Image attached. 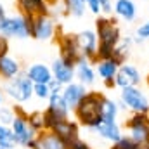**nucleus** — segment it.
Instances as JSON below:
<instances>
[{
    "label": "nucleus",
    "instance_id": "20e7f679",
    "mask_svg": "<svg viewBox=\"0 0 149 149\" xmlns=\"http://www.w3.org/2000/svg\"><path fill=\"white\" fill-rule=\"evenodd\" d=\"M33 21L26 16H5L0 19V35L10 38H24L31 37Z\"/></svg>",
    "mask_w": 149,
    "mask_h": 149
},
{
    "label": "nucleus",
    "instance_id": "f3484780",
    "mask_svg": "<svg viewBox=\"0 0 149 149\" xmlns=\"http://www.w3.org/2000/svg\"><path fill=\"white\" fill-rule=\"evenodd\" d=\"M24 73H26V76H28L33 83H50V81L54 80L52 70H50L47 64H42V63L30 64Z\"/></svg>",
    "mask_w": 149,
    "mask_h": 149
},
{
    "label": "nucleus",
    "instance_id": "cd10ccee",
    "mask_svg": "<svg viewBox=\"0 0 149 149\" xmlns=\"http://www.w3.org/2000/svg\"><path fill=\"white\" fill-rule=\"evenodd\" d=\"M149 40V19L144 21L142 24H139L135 28V33H134V42L135 43H142V42H148Z\"/></svg>",
    "mask_w": 149,
    "mask_h": 149
},
{
    "label": "nucleus",
    "instance_id": "e433bc0d",
    "mask_svg": "<svg viewBox=\"0 0 149 149\" xmlns=\"http://www.w3.org/2000/svg\"><path fill=\"white\" fill-rule=\"evenodd\" d=\"M49 87H50V90H52V92H63V87H64V85H63V83H59L57 80H52V81L49 83Z\"/></svg>",
    "mask_w": 149,
    "mask_h": 149
},
{
    "label": "nucleus",
    "instance_id": "f8f14e48",
    "mask_svg": "<svg viewBox=\"0 0 149 149\" xmlns=\"http://www.w3.org/2000/svg\"><path fill=\"white\" fill-rule=\"evenodd\" d=\"M33 21V30H31V37H35L37 40L42 42H47L54 37V31H56V26H54V19L49 17V14H43V16H38Z\"/></svg>",
    "mask_w": 149,
    "mask_h": 149
},
{
    "label": "nucleus",
    "instance_id": "4c0bfd02",
    "mask_svg": "<svg viewBox=\"0 0 149 149\" xmlns=\"http://www.w3.org/2000/svg\"><path fill=\"white\" fill-rule=\"evenodd\" d=\"M2 17H5V9H3V5L0 3V19H2Z\"/></svg>",
    "mask_w": 149,
    "mask_h": 149
},
{
    "label": "nucleus",
    "instance_id": "412c9836",
    "mask_svg": "<svg viewBox=\"0 0 149 149\" xmlns=\"http://www.w3.org/2000/svg\"><path fill=\"white\" fill-rule=\"evenodd\" d=\"M47 109L52 111L54 114H57L59 118H64V120L70 118V111H71L70 106L66 104V101H64V97H63L61 92H52V94H50Z\"/></svg>",
    "mask_w": 149,
    "mask_h": 149
},
{
    "label": "nucleus",
    "instance_id": "a211bd4d",
    "mask_svg": "<svg viewBox=\"0 0 149 149\" xmlns=\"http://www.w3.org/2000/svg\"><path fill=\"white\" fill-rule=\"evenodd\" d=\"M19 7L23 10V16H26L30 19L49 14V5L45 0H19Z\"/></svg>",
    "mask_w": 149,
    "mask_h": 149
},
{
    "label": "nucleus",
    "instance_id": "b1692460",
    "mask_svg": "<svg viewBox=\"0 0 149 149\" xmlns=\"http://www.w3.org/2000/svg\"><path fill=\"white\" fill-rule=\"evenodd\" d=\"M16 141H14V134L12 128L9 125H2L0 123V148L3 149H16Z\"/></svg>",
    "mask_w": 149,
    "mask_h": 149
},
{
    "label": "nucleus",
    "instance_id": "f257e3e1",
    "mask_svg": "<svg viewBox=\"0 0 149 149\" xmlns=\"http://www.w3.org/2000/svg\"><path fill=\"white\" fill-rule=\"evenodd\" d=\"M102 101H104V95L101 92H87V95L73 109L74 116L81 127L94 128L99 121H102Z\"/></svg>",
    "mask_w": 149,
    "mask_h": 149
},
{
    "label": "nucleus",
    "instance_id": "2f4dec72",
    "mask_svg": "<svg viewBox=\"0 0 149 149\" xmlns=\"http://www.w3.org/2000/svg\"><path fill=\"white\" fill-rule=\"evenodd\" d=\"M130 85H132V81L127 78V74L118 70V73H116V76H114V87H118V88H125V87H130Z\"/></svg>",
    "mask_w": 149,
    "mask_h": 149
},
{
    "label": "nucleus",
    "instance_id": "58836bf2",
    "mask_svg": "<svg viewBox=\"0 0 149 149\" xmlns=\"http://www.w3.org/2000/svg\"><path fill=\"white\" fill-rule=\"evenodd\" d=\"M0 104H2V92H0Z\"/></svg>",
    "mask_w": 149,
    "mask_h": 149
},
{
    "label": "nucleus",
    "instance_id": "2eb2a0df",
    "mask_svg": "<svg viewBox=\"0 0 149 149\" xmlns=\"http://www.w3.org/2000/svg\"><path fill=\"white\" fill-rule=\"evenodd\" d=\"M74 74H76V80L80 83H83L85 87L88 85H94L95 83V68L92 66V61L87 59L85 56L80 57V61L74 64Z\"/></svg>",
    "mask_w": 149,
    "mask_h": 149
},
{
    "label": "nucleus",
    "instance_id": "ea45409f",
    "mask_svg": "<svg viewBox=\"0 0 149 149\" xmlns=\"http://www.w3.org/2000/svg\"><path fill=\"white\" fill-rule=\"evenodd\" d=\"M0 149H3V148H0Z\"/></svg>",
    "mask_w": 149,
    "mask_h": 149
},
{
    "label": "nucleus",
    "instance_id": "4be33fe9",
    "mask_svg": "<svg viewBox=\"0 0 149 149\" xmlns=\"http://www.w3.org/2000/svg\"><path fill=\"white\" fill-rule=\"evenodd\" d=\"M19 73H23V71H21V64H19L17 59L10 57L9 54L0 59V76H2L5 81L16 78Z\"/></svg>",
    "mask_w": 149,
    "mask_h": 149
},
{
    "label": "nucleus",
    "instance_id": "39448f33",
    "mask_svg": "<svg viewBox=\"0 0 149 149\" xmlns=\"http://www.w3.org/2000/svg\"><path fill=\"white\" fill-rule=\"evenodd\" d=\"M33 85L35 83L26 76V73H19L16 78L5 81L3 90L12 101H16L17 104H24L33 95Z\"/></svg>",
    "mask_w": 149,
    "mask_h": 149
},
{
    "label": "nucleus",
    "instance_id": "7ed1b4c3",
    "mask_svg": "<svg viewBox=\"0 0 149 149\" xmlns=\"http://www.w3.org/2000/svg\"><path fill=\"white\" fill-rule=\"evenodd\" d=\"M120 90V109L149 114V95L139 85H130Z\"/></svg>",
    "mask_w": 149,
    "mask_h": 149
},
{
    "label": "nucleus",
    "instance_id": "dca6fc26",
    "mask_svg": "<svg viewBox=\"0 0 149 149\" xmlns=\"http://www.w3.org/2000/svg\"><path fill=\"white\" fill-rule=\"evenodd\" d=\"M50 70H52V74H54V80H57V81L63 83V85L71 83V81H74V78H76V74H74V66L68 64V63L63 61L61 57L52 63Z\"/></svg>",
    "mask_w": 149,
    "mask_h": 149
},
{
    "label": "nucleus",
    "instance_id": "9d476101",
    "mask_svg": "<svg viewBox=\"0 0 149 149\" xmlns=\"http://www.w3.org/2000/svg\"><path fill=\"white\" fill-rule=\"evenodd\" d=\"M88 130H92L97 137H101L102 141H106V142H118L121 137H123V134H121V127L118 125V121H106V120H102V121H99L94 128H88Z\"/></svg>",
    "mask_w": 149,
    "mask_h": 149
},
{
    "label": "nucleus",
    "instance_id": "6e6552de",
    "mask_svg": "<svg viewBox=\"0 0 149 149\" xmlns=\"http://www.w3.org/2000/svg\"><path fill=\"white\" fill-rule=\"evenodd\" d=\"M76 42L80 45V50L81 54L90 59L92 63H95L97 59V49H99V38H97V33L94 30H83L76 35Z\"/></svg>",
    "mask_w": 149,
    "mask_h": 149
},
{
    "label": "nucleus",
    "instance_id": "c85d7f7f",
    "mask_svg": "<svg viewBox=\"0 0 149 149\" xmlns=\"http://www.w3.org/2000/svg\"><path fill=\"white\" fill-rule=\"evenodd\" d=\"M50 94H52V90H50L49 83H35L33 85V95L38 97L40 101H49Z\"/></svg>",
    "mask_w": 149,
    "mask_h": 149
},
{
    "label": "nucleus",
    "instance_id": "c756f323",
    "mask_svg": "<svg viewBox=\"0 0 149 149\" xmlns=\"http://www.w3.org/2000/svg\"><path fill=\"white\" fill-rule=\"evenodd\" d=\"M28 121L31 123V127L37 130V132H42L43 130V111H33L28 114Z\"/></svg>",
    "mask_w": 149,
    "mask_h": 149
},
{
    "label": "nucleus",
    "instance_id": "f704fd0d",
    "mask_svg": "<svg viewBox=\"0 0 149 149\" xmlns=\"http://www.w3.org/2000/svg\"><path fill=\"white\" fill-rule=\"evenodd\" d=\"M7 54H9V40H7V37L0 35V59L5 57Z\"/></svg>",
    "mask_w": 149,
    "mask_h": 149
},
{
    "label": "nucleus",
    "instance_id": "bb28decb",
    "mask_svg": "<svg viewBox=\"0 0 149 149\" xmlns=\"http://www.w3.org/2000/svg\"><path fill=\"white\" fill-rule=\"evenodd\" d=\"M109 149H149V146H141V144H137L135 141H132L128 135H127V137L123 135V137H121L118 142H114Z\"/></svg>",
    "mask_w": 149,
    "mask_h": 149
},
{
    "label": "nucleus",
    "instance_id": "423d86ee",
    "mask_svg": "<svg viewBox=\"0 0 149 149\" xmlns=\"http://www.w3.org/2000/svg\"><path fill=\"white\" fill-rule=\"evenodd\" d=\"M10 128H12L16 144L21 146V148H30V144L37 139V135H38V132L28 121V114H24L21 109L16 111V118H14Z\"/></svg>",
    "mask_w": 149,
    "mask_h": 149
},
{
    "label": "nucleus",
    "instance_id": "5701e85b",
    "mask_svg": "<svg viewBox=\"0 0 149 149\" xmlns=\"http://www.w3.org/2000/svg\"><path fill=\"white\" fill-rule=\"evenodd\" d=\"M118 114H120V102H116V101H113V99L104 95V101H102V120L116 121Z\"/></svg>",
    "mask_w": 149,
    "mask_h": 149
},
{
    "label": "nucleus",
    "instance_id": "6ab92c4d",
    "mask_svg": "<svg viewBox=\"0 0 149 149\" xmlns=\"http://www.w3.org/2000/svg\"><path fill=\"white\" fill-rule=\"evenodd\" d=\"M78 121H71L70 118L68 120H61L56 127H54V132L59 135V137H63L64 141H66V144H70L71 141L74 139H78L80 137V128H78Z\"/></svg>",
    "mask_w": 149,
    "mask_h": 149
},
{
    "label": "nucleus",
    "instance_id": "393cba45",
    "mask_svg": "<svg viewBox=\"0 0 149 149\" xmlns=\"http://www.w3.org/2000/svg\"><path fill=\"white\" fill-rule=\"evenodd\" d=\"M63 3L66 5L68 14H71L74 17H81L85 14V0H63Z\"/></svg>",
    "mask_w": 149,
    "mask_h": 149
},
{
    "label": "nucleus",
    "instance_id": "a878e982",
    "mask_svg": "<svg viewBox=\"0 0 149 149\" xmlns=\"http://www.w3.org/2000/svg\"><path fill=\"white\" fill-rule=\"evenodd\" d=\"M120 71H123V73L127 74V78L132 81V85H141L142 76H141V71L137 70V66H134L130 63H123L120 66Z\"/></svg>",
    "mask_w": 149,
    "mask_h": 149
},
{
    "label": "nucleus",
    "instance_id": "473e14b6",
    "mask_svg": "<svg viewBox=\"0 0 149 149\" xmlns=\"http://www.w3.org/2000/svg\"><path fill=\"white\" fill-rule=\"evenodd\" d=\"M99 5H101V12L106 14V16H111L114 12V3L113 0H99Z\"/></svg>",
    "mask_w": 149,
    "mask_h": 149
},
{
    "label": "nucleus",
    "instance_id": "ddd939ff",
    "mask_svg": "<svg viewBox=\"0 0 149 149\" xmlns=\"http://www.w3.org/2000/svg\"><path fill=\"white\" fill-rule=\"evenodd\" d=\"M120 63L114 59H99L95 61V73L106 83V87H114V76L120 70Z\"/></svg>",
    "mask_w": 149,
    "mask_h": 149
},
{
    "label": "nucleus",
    "instance_id": "aec40b11",
    "mask_svg": "<svg viewBox=\"0 0 149 149\" xmlns=\"http://www.w3.org/2000/svg\"><path fill=\"white\" fill-rule=\"evenodd\" d=\"M114 14L116 17L130 23L137 17V5L134 0H114Z\"/></svg>",
    "mask_w": 149,
    "mask_h": 149
},
{
    "label": "nucleus",
    "instance_id": "9b49d317",
    "mask_svg": "<svg viewBox=\"0 0 149 149\" xmlns=\"http://www.w3.org/2000/svg\"><path fill=\"white\" fill-rule=\"evenodd\" d=\"M59 47H61V59L66 61L71 66H74L80 61V57L83 56L81 50H80V45L76 42V35L74 37L64 35V37L61 38V42H59Z\"/></svg>",
    "mask_w": 149,
    "mask_h": 149
},
{
    "label": "nucleus",
    "instance_id": "7c9ffc66",
    "mask_svg": "<svg viewBox=\"0 0 149 149\" xmlns=\"http://www.w3.org/2000/svg\"><path fill=\"white\" fill-rule=\"evenodd\" d=\"M14 118H16V113L12 111V109H9V108H0V123L2 125H12V121H14Z\"/></svg>",
    "mask_w": 149,
    "mask_h": 149
},
{
    "label": "nucleus",
    "instance_id": "f03ea898",
    "mask_svg": "<svg viewBox=\"0 0 149 149\" xmlns=\"http://www.w3.org/2000/svg\"><path fill=\"white\" fill-rule=\"evenodd\" d=\"M95 33L99 38V49H97V59H113V50L121 40L120 28L116 26L114 19L99 17L95 23Z\"/></svg>",
    "mask_w": 149,
    "mask_h": 149
},
{
    "label": "nucleus",
    "instance_id": "c9c22d12",
    "mask_svg": "<svg viewBox=\"0 0 149 149\" xmlns=\"http://www.w3.org/2000/svg\"><path fill=\"white\" fill-rule=\"evenodd\" d=\"M85 3H87V7L90 9V12L92 14H101V5H99V0H85Z\"/></svg>",
    "mask_w": 149,
    "mask_h": 149
},
{
    "label": "nucleus",
    "instance_id": "72a5a7b5",
    "mask_svg": "<svg viewBox=\"0 0 149 149\" xmlns=\"http://www.w3.org/2000/svg\"><path fill=\"white\" fill-rule=\"evenodd\" d=\"M68 148L70 149H95V148H92L88 142H85L83 139H74V141H71L70 144H68Z\"/></svg>",
    "mask_w": 149,
    "mask_h": 149
},
{
    "label": "nucleus",
    "instance_id": "0eeeda50",
    "mask_svg": "<svg viewBox=\"0 0 149 149\" xmlns=\"http://www.w3.org/2000/svg\"><path fill=\"white\" fill-rule=\"evenodd\" d=\"M125 128L128 130V137L141 146L149 144V114L132 113L128 120H125Z\"/></svg>",
    "mask_w": 149,
    "mask_h": 149
},
{
    "label": "nucleus",
    "instance_id": "1a4fd4ad",
    "mask_svg": "<svg viewBox=\"0 0 149 149\" xmlns=\"http://www.w3.org/2000/svg\"><path fill=\"white\" fill-rule=\"evenodd\" d=\"M30 149H70L66 141L59 137L54 130H42L38 132L37 139L30 144Z\"/></svg>",
    "mask_w": 149,
    "mask_h": 149
},
{
    "label": "nucleus",
    "instance_id": "4468645a",
    "mask_svg": "<svg viewBox=\"0 0 149 149\" xmlns=\"http://www.w3.org/2000/svg\"><path fill=\"white\" fill-rule=\"evenodd\" d=\"M87 87L83 85V83H80V81H71V83H68V85H64L63 87V97H64V101H66V104L70 106V109L73 111L74 108L80 104V101L87 95Z\"/></svg>",
    "mask_w": 149,
    "mask_h": 149
}]
</instances>
